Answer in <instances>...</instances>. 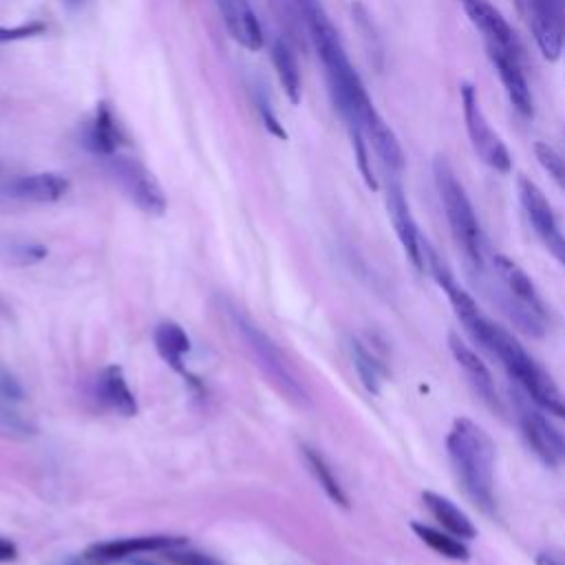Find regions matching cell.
<instances>
[{
    "instance_id": "cell-1",
    "label": "cell",
    "mask_w": 565,
    "mask_h": 565,
    "mask_svg": "<svg viewBox=\"0 0 565 565\" xmlns=\"http://www.w3.org/2000/svg\"><path fill=\"white\" fill-rule=\"evenodd\" d=\"M296 4L300 9V15L309 29V38L324 68V77H327L335 110L347 121L349 130L351 128L362 130L369 146H373L375 154L391 172H399L404 168V150L395 132L391 130V126L373 106V99L366 93L364 82L360 79L355 66L351 64L347 49L340 40V33L333 26L322 2L296 0Z\"/></svg>"
},
{
    "instance_id": "cell-2",
    "label": "cell",
    "mask_w": 565,
    "mask_h": 565,
    "mask_svg": "<svg viewBox=\"0 0 565 565\" xmlns=\"http://www.w3.org/2000/svg\"><path fill=\"white\" fill-rule=\"evenodd\" d=\"M446 450L463 494L483 512L494 510V463L492 437L470 417H457L446 435Z\"/></svg>"
},
{
    "instance_id": "cell-3",
    "label": "cell",
    "mask_w": 565,
    "mask_h": 565,
    "mask_svg": "<svg viewBox=\"0 0 565 565\" xmlns=\"http://www.w3.org/2000/svg\"><path fill=\"white\" fill-rule=\"evenodd\" d=\"M477 344L501 362L510 380L545 413L565 419V395L552 375L523 349V344L501 324L488 320Z\"/></svg>"
},
{
    "instance_id": "cell-4",
    "label": "cell",
    "mask_w": 565,
    "mask_h": 565,
    "mask_svg": "<svg viewBox=\"0 0 565 565\" xmlns=\"http://www.w3.org/2000/svg\"><path fill=\"white\" fill-rule=\"evenodd\" d=\"M433 179L439 194V201L444 205V214L450 227V234L461 249L466 263L472 271L483 274L486 271V238L481 223L477 218V212L472 207V201L455 174L452 166L446 161V157L437 154L433 159Z\"/></svg>"
},
{
    "instance_id": "cell-5",
    "label": "cell",
    "mask_w": 565,
    "mask_h": 565,
    "mask_svg": "<svg viewBox=\"0 0 565 565\" xmlns=\"http://www.w3.org/2000/svg\"><path fill=\"white\" fill-rule=\"evenodd\" d=\"M230 320L234 324V329L238 331V335L243 338L247 351L252 353V358L256 360V364L263 369V373L276 384V388L291 402L298 404H307V391L300 384V380L296 377V373L291 371L285 353L276 347V342L269 340V335L254 324L243 311H238L236 307H230Z\"/></svg>"
},
{
    "instance_id": "cell-6",
    "label": "cell",
    "mask_w": 565,
    "mask_h": 565,
    "mask_svg": "<svg viewBox=\"0 0 565 565\" xmlns=\"http://www.w3.org/2000/svg\"><path fill=\"white\" fill-rule=\"evenodd\" d=\"M461 110L475 154L494 172H510L512 154L503 139L497 135V130H492V126L488 124V117L479 104L477 88L472 84H461Z\"/></svg>"
},
{
    "instance_id": "cell-7",
    "label": "cell",
    "mask_w": 565,
    "mask_h": 565,
    "mask_svg": "<svg viewBox=\"0 0 565 565\" xmlns=\"http://www.w3.org/2000/svg\"><path fill=\"white\" fill-rule=\"evenodd\" d=\"M106 159V170L113 177V181L121 188V192L146 214L161 216L168 207V199L154 179V174L132 157H126L121 152H115Z\"/></svg>"
},
{
    "instance_id": "cell-8",
    "label": "cell",
    "mask_w": 565,
    "mask_h": 565,
    "mask_svg": "<svg viewBox=\"0 0 565 565\" xmlns=\"http://www.w3.org/2000/svg\"><path fill=\"white\" fill-rule=\"evenodd\" d=\"M516 422L530 450L550 468L565 461V435L547 419L545 411L539 408L525 395L514 397Z\"/></svg>"
},
{
    "instance_id": "cell-9",
    "label": "cell",
    "mask_w": 565,
    "mask_h": 565,
    "mask_svg": "<svg viewBox=\"0 0 565 565\" xmlns=\"http://www.w3.org/2000/svg\"><path fill=\"white\" fill-rule=\"evenodd\" d=\"M516 194L521 201V207L534 230V234L539 236V241L547 247V252L565 265V234L556 221V214L550 205V201L545 199L543 190L525 174H519L516 179Z\"/></svg>"
},
{
    "instance_id": "cell-10",
    "label": "cell",
    "mask_w": 565,
    "mask_h": 565,
    "mask_svg": "<svg viewBox=\"0 0 565 565\" xmlns=\"http://www.w3.org/2000/svg\"><path fill=\"white\" fill-rule=\"evenodd\" d=\"M527 22L539 53L556 62L565 49V0H527Z\"/></svg>"
},
{
    "instance_id": "cell-11",
    "label": "cell",
    "mask_w": 565,
    "mask_h": 565,
    "mask_svg": "<svg viewBox=\"0 0 565 565\" xmlns=\"http://www.w3.org/2000/svg\"><path fill=\"white\" fill-rule=\"evenodd\" d=\"M386 210H388L393 230H395L408 260L413 263V267L417 271H424V243H426V238L422 236V232H419V227L413 218L408 199H406L404 188H402L397 177H391L388 183H386Z\"/></svg>"
},
{
    "instance_id": "cell-12",
    "label": "cell",
    "mask_w": 565,
    "mask_h": 565,
    "mask_svg": "<svg viewBox=\"0 0 565 565\" xmlns=\"http://www.w3.org/2000/svg\"><path fill=\"white\" fill-rule=\"evenodd\" d=\"M486 53H488V60H490L494 73L499 75V82H501L512 108L521 117L530 119L534 115V97H532L530 84L525 79L521 57L512 55L508 51L494 49V46H486Z\"/></svg>"
},
{
    "instance_id": "cell-13",
    "label": "cell",
    "mask_w": 565,
    "mask_h": 565,
    "mask_svg": "<svg viewBox=\"0 0 565 565\" xmlns=\"http://www.w3.org/2000/svg\"><path fill=\"white\" fill-rule=\"evenodd\" d=\"M463 11L468 13L470 22L481 31L486 46H494L523 57V46L516 31L510 26V22L497 7H492L488 0H477L463 7Z\"/></svg>"
},
{
    "instance_id": "cell-14",
    "label": "cell",
    "mask_w": 565,
    "mask_h": 565,
    "mask_svg": "<svg viewBox=\"0 0 565 565\" xmlns=\"http://www.w3.org/2000/svg\"><path fill=\"white\" fill-rule=\"evenodd\" d=\"M68 179L60 172H33L9 179L0 185V192L9 199L31 203H55L68 192Z\"/></svg>"
},
{
    "instance_id": "cell-15",
    "label": "cell",
    "mask_w": 565,
    "mask_h": 565,
    "mask_svg": "<svg viewBox=\"0 0 565 565\" xmlns=\"http://www.w3.org/2000/svg\"><path fill=\"white\" fill-rule=\"evenodd\" d=\"M230 38L245 51H258L265 42L260 20L249 0H214Z\"/></svg>"
},
{
    "instance_id": "cell-16",
    "label": "cell",
    "mask_w": 565,
    "mask_h": 565,
    "mask_svg": "<svg viewBox=\"0 0 565 565\" xmlns=\"http://www.w3.org/2000/svg\"><path fill=\"white\" fill-rule=\"evenodd\" d=\"M183 543H185L183 536H168V534L130 536V539H119V541L95 543L86 550V558L97 561V563H113V561H121L126 556H132L137 552H159V550L183 545Z\"/></svg>"
},
{
    "instance_id": "cell-17",
    "label": "cell",
    "mask_w": 565,
    "mask_h": 565,
    "mask_svg": "<svg viewBox=\"0 0 565 565\" xmlns=\"http://www.w3.org/2000/svg\"><path fill=\"white\" fill-rule=\"evenodd\" d=\"M448 349L455 358V362L463 369L466 377L470 380V384L477 388V393L492 406H499V397H497V388H494V380L490 369L486 366V362L457 335V333H448Z\"/></svg>"
},
{
    "instance_id": "cell-18",
    "label": "cell",
    "mask_w": 565,
    "mask_h": 565,
    "mask_svg": "<svg viewBox=\"0 0 565 565\" xmlns=\"http://www.w3.org/2000/svg\"><path fill=\"white\" fill-rule=\"evenodd\" d=\"M82 143L90 152L102 154V157H110V154L119 152L121 146L126 143L124 130H121V126L117 124L115 115L110 113V108L106 104H99L93 119L86 124Z\"/></svg>"
},
{
    "instance_id": "cell-19",
    "label": "cell",
    "mask_w": 565,
    "mask_h": 565,
    "mask_svg": "<svg viewBox=\"0 0 565 565\" xmlns=\"http://www.w3.org/2000/svg\"><path fill=\"white\" fill-rule=\"evenodd\" d=\"M422 501H424V508L428 510V514L441 525V530H446L463 541H472L477 536V527H475L472 519L459 505H455L448 497L433 492V490H424Z\"/></svg>"
},
{
    "instance_id": "cell-20",
    "label": "cell",
    "mask_w": 565,
    "mask_h": 565,
    "mask_svg": "<svg viewBox=\"0 0 565 565\" xmlns=\"http://www.w3.org/2000/svg\"><path fill=\"white\" fill-rule=\"evenodd\" d=\"M97 391L102 402L113 408L115 413H119L121 417H135L137 415V399L132 395V391L126 384L124 371L121 366H106L104 373L97 380Z\"/></svg>"
},
{
    "instance_id": "cell-21",
    "label": "cell",
    "mask_w": 565,
    "mask_h": 565,
    "mask_svg": "<svg viewBox=\"0 0 565 565\" xmlns=\"http://www.w3.org/2000/svg\"><path fill=\"white\" fill-rule=\"evenodd\" d=\"M154 347H157L159 355L168 362V366H172L177 373L185 375L190 384H196V380L183 366V353L190 351V338L177 322L168 320L154 329Z\"/></svg>"
},
{
    "instance_id": "cell-22",
    "label": "cell",
    "mask_w": 565,
    "mask_h": 565,
    "mask_svg": "<svg viewBox=\"0 0 565 565\" xmlns=\"http://www.w3.org/2000/svg\"><path fill=\"white\" fill-rule=\"evenodd\" d=\"M271 64L276 68L278 82L282 86V93L287 95V99L291 104H300V97H302L300 66H298L294 49L282 38H278L271 46Z\"/></svg>"
},
{
    "instance_id": "cell-23",
    "label": "cell",
    "mask_w": 565,
    "mask_h": 565,
    "mask_svg": "<svg viewBox=\"0 0 565 565\" xmlns=\"http://www.w3.org/2000/svg\"><path fill=\"white\" fill-rule=\"evenodd\" d=\"M411 530L422 539V543H426L439 556H446L450 561H468L470 558V550H468L466 541L446 530H439V527H433V525H426L419 521H413Z\"/></svg>"
},
{
    "instance_id": "cell-24",
    "label": "cell",
    "mask_w": 565,
    "mask_h": 565,
    "mask_svg": "<svg viewBox=\"0 0 565 565\" xmlns=\"http://www.w3.org/2000/svg\"><path fill=\"white\" fill-rule=\"evenodd\" d=\"M302 457L311 470V475L316 477V481L320 483V488L324 490V494L340 508H349V497L344 492V488L340 486L338 477L333 475L329 461L311 446H302Z\"/></svg>"
},
{
    "instance_id": "cell-25",
    "label": "cell",
    "mask_w": 565,
    "mask_h": 565,
    "mask_svg": "<svg viewBox=\"0 0 565 565\" xmlns=\"http://www.w3.org/2000/svg\"><path fill=\"white\" fill-rule=\"evenodd\" d=\"M351 355H353V366L358 371L360 382L369 393H380L382 382L386 377V366L384 362L364 344L353 340L351 342Z\"/></svg>"
},
{
    "instance_id": "cell-26",
    "label": "cell",
    "mask_w": 565,
    "mask_h": 565,
    "mask_svg": "<svg viewBox=\"0 0 565 565\" xmlns=\"http://www.w3.org/2000/svg\"><path fill=\"white\" fill-rule=\"evenodd\" d=\"M534 157L541 163V168L552 177V181L565 190V159L543 141L534 143Z\"/></svg>"
},
{
    "instance_id": "cell-27",
    "label": "cell",
    "mask_w": 565,
    "mask_h": 565,
    "mask_svg": "<svg viewBox=\"0 0 565 565\" xmlns=\"http://www.w3.org/2000/svg\"><path fill=\"white\" fill-rule=\"evenodd\" d=\"M351 135V146H353V154H355V163H358V170L364 179V183L371 188V190H377V181H375V174H373V168H371V159H369V148H366V137L362 135V130L358 128H351L349 130Z\"/></svg>"
},
{
    "instance_id": "cell-28",
    "label": "cell",
    "mask_w": 565,
    "mask_h": 565,
    "mask_svg": "<svg viewBox=\"0 0 565 565\" xmlns=\"http://www.w3.org/2000/svg\"><path fill=\"white\" fill-rule=\"evenodd\" d=\"M24 397V388L20 386V382L4 369H0V402H9V404H15V402H22Z\"/></svg>"
},
{
    "instance_id": "cell-29",
    "label": "cell",
    "mask_w": 565,
    "mask_h": 565,
    "mask_svg": "<svg viewBox=\"0 0 565 565\" xmlns=\"http://www.w3.org/2000/svg\"><path fill=\"white\" fill-rule=\"evenodd\" d=\"M258 110H260V117H263L265 128H267L274 137H278V139H287V132H285L282 124L278 121V117L274 115V110L269 108V104H267L265 99H263V102H258Z\"/></svg>"
},
{
    "instance_id": "cell-30",
    "label": "cell",
    "mask_w": 565,
    "mask_h": 565,
    "mask_svg": "<svg viewBox=\"0 0 565 565\" xmlns=\"http://www.w3.org/2000/svg\"><path fill=\"white\" fill-rule=\"evenodd\" d=\"M170 561H172L174 565H221V563H216L212 556L199 554V552H185V554L172 552V554H170Z\"/></svg>"
},
{
    "instance_id": "cell-31",
    "label": "cell",
    "mask_w": 565,
    "mask_h": 565,
    "mask_svg": "<svg viewBox=\"0 0 565 565\" xmlns=\"http://www.w3.org/2000/svg\"><path fill=\"white\" fill-rule=\"evenodd\" d=\"M42 26L40 24H29V26H15V29H0V40H20V38H29L40 33Z\"/></svg>"
},
{
    "instance_id": "cell-32",
    "label": "cell",
    "mask_w": 565,
    "mask_h": 565,
    "mask_svg": "<svg viewBox=\"0 0 565 565\" xmlns=\"http://www.w3.org/2000/svg\"><path fill=\"white\" fill-rule=\"evenodd\" d=\"M534 561L536 565H565V552L547 547V550H541Z\"/></svg>"
},
{
    "instance_id": "cell-33",
    "label": "cell",
    "mask_w": 565,
    "mask_h": 565,
    "mask_svg": "<svg viewBox=\"0 0 565 565\" xmlns=\"http://www.w3.org/2000/svg\"><path fill=\"white\" fill-rule=\"evenodd\" d=\"M15 558H18L15 543L0 536V563H9V561H15Z\"/></svg>"
},
{
    "instance_id": "cell-34",
    "label": "cell",
    "mask_w": 565,
    "mask_h": 565,
    "mask_svg": "<svg viewBox=\"0 0 565 565\" xmlns=\"http://www.w3.org/2000/svg\"><path fill=\"white\" fill-rule=\"evenodd\" d=\"M472 2H477V0H461V4H463V7H468V4H472Z\"/></svg>"
},
{
    "instance_id": "cell-35",
    "label": "cell",
    "mask_w": 565,
    "mask_h": 565,
    "mask_svg": "<svg viewBox=\"0 0 565 565\" xmlns=\"http://www.w3.org/2000/svg\"><path fill=\"white\" fill-rule=\"evenodd\" d=\"M137 565H157V563H137Z\"/></svg>"
},
{
    "instance_id": "cell-36",
    "label": "cell",
    "mask_w": 565,
    "mask_h": 565,
    "mask_svg": "<svg viewBox=\"0 0 565 565\" xmlns=\"http://www.w3.org/2000/svg\"><path fill=\"white\" fill-rule=\"evenodd\" d=\"M71 565H79V563H71Z\"/></svg>"
}]
</instances>
